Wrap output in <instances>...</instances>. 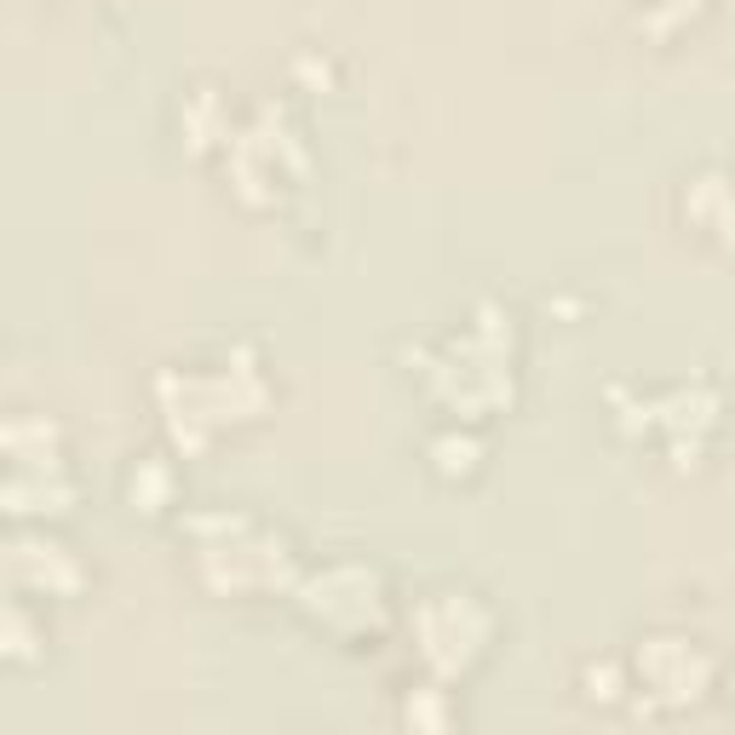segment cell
Listing matches in <instances>:
<instances>
[{"instance_id":"cell-2","label":"cell","mask_w":735,"mask_h":735,"mask_svg":"<svg viewBox=\"0 0 735 735\" xmlns=\"http://www.w3.org/2000/svg\"><path fill=\"white\" fill-rule=\"evenodd\" d=\"M437 454H443V471H466L477 448H471L466 437H460V443H454V437H443V443H437Z\"/></svg>"},{"instance_id":"cell-1","label":"cell","mask_w":735,"mask_h":735,"mask_svg":"<svg viewBox=\"0 0 735 735\" xmlns=\"http://www.w3.org/2000/svg\"><path fill=\"white\" fill-rule=\"evenodd\" d=\"M12 569H18V580H30V587H64V592L81 587V569H75L69 552L53 546V541H18Z\"/></svg>"}]
</instances>
